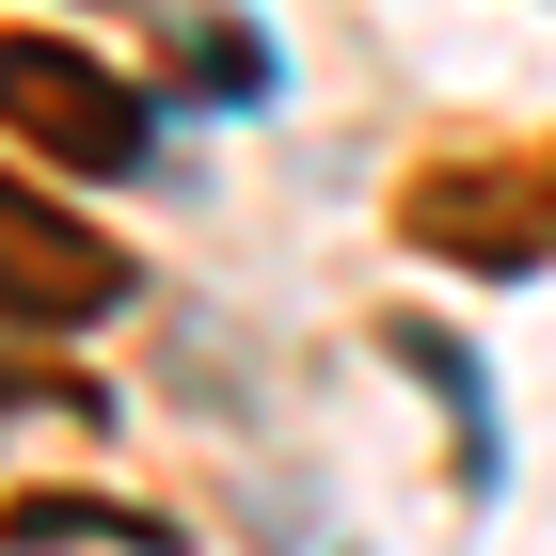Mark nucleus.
Returning <instances> with one entry per match:
<instances>
[{"instance_id": "obj_3", "label": "nucleus", "mask_w": 556, "mask_h": 556, "mask_svg": "<svg viewBox=\"0 0 556 556\" xmlns=\"http://www.w3.org/2000/svg\"><path fill=\"white\" fill-rule=\"evenodd\" d=\"M0 302H16V318H112V302H128V255H112L96 223L0 191Z\"/></svg>"}, {"instance_id": "obj_1", "label": "nucleus", "mask_w": 556, "mask_h": 556, "mask_svg": "<svg viewBox=\"0 0 556 556\" xmlns=\"http://www.w3.org/2000/svg\"><path fill=\"white\" fill-rule=\"evenodd\" d=\"M0 143H33L48 175H128L143 160V96L64 33H0Z\"/></svg>"}, {"instance_id": "obj_4", "label": "nucleus", "mask_w": 556, "mask_h": 556, "mask_svg": "<svg viewBox=\"0 0 556 556\" xmlns=\"http://www.w3.org/2000/svg\"><path fill=\"white\" fill-rule=\"evenodd\" d=\"M0 556H175V525L112 509V493H16L0 509Z\"/></svg>"}, {"instance_id": "obj_2", "label": "nucleus", "mask_w": 556, "mask_h": 556, "mask_svg": "<svg viewBox=\"0 0 556 556\" xmlns=\"http://www.w3.org/2000/svg\"><path fill=\"white\" fill-rule=\"evenodd\" d=\"M397 223H414L429 255H462V270H541L556 255V160H525V175H414Z\"/></svg>"}]
</instances>
